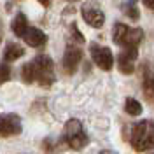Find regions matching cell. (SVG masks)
Segmentation results:
<instances>
[{"mask_svg":"<svg viewBox=\"0 0 154 154\" xmlns=\"http://www.w3.org/2000/svg\"><path fill=\"white\" fill-rule=\"evenodd\" d=\"M70 33H72V42H75V44H82V42H84V35L79 32L75 23L70 25Z\"/></svg>","mask_w":154,"mask_h":154,"instance_id":"obj_17","label":"cell"},{"mask_svg":"<svg viewBox=\"0 0 154 154\" xmlns=\"http://www.w3.org/2000/svg\"><path fill=\"white\" fill-rule=\"evenodd\" d=\"M21 79L25 84L38 82V86L49 88L54 84L56 74H54V61L46 54H38L32 61L21 67Z\"/></svg>","mask_w":154,"mask_h":154,"instance_id":"obj_1","label":"cell"},{"mask_svg":"<svg viewBox=\"0 0 154 154\" xmlns=\"http://www.w3.org/2000/svg\"><path fill=\"white\" fill-rule=\"evenodd\" d=\"M0 35H2V33H0Z\"/></svg>","mask_w":154,"mask_h":154,"instance_id":"obj_22","label":"cell"},{"mask_svg":"<svg viewBox=\"0 0 154 154\" xmlns=\"http://www.w3.org/2000/svg\"><path fill=\"white\" fill-rule=\"evenodd\" d=\"M123 12L131 21H138L140 19V11L137 7V0H128L126 4H123Z\"/></svg>","mask_w":154,"mask_h":154,"instance_id":"obj_14","label":"cell"},{"mask_svg":"<svg viewBox=\"0 0 154 154\" xmlns=\"http://www.w3.org/2000/svg\"><path fill=\"white\" fill-rule=\"evenodd\" d=\"M89 54H91V60L95 61V65L100 70H103V72H110L112 70V67H114V54H112V51L109 48L93 42L89 46Z\"/></svg>","mask_w":154,"mask_h":154,"instance_id":"obj_5","label":"cell"},{"mask_svg":"<svg viewBox=\"0 0 154 154\" xmlns=\"http://www.w3.org/2000/svg\"><path fill=\"white\" fill-rule=\"evenodd\" d=\"M142 93L149 103H154V70L149 63L142 65Z\"/></svg>","mask_w":154,"mask_h":154,"instance_id":"obj_10","label":"cell"},{"mask_svg":"<svg viewBox=\"0 0 154 154\" xmlns=\"http://www.w3.org/2000/svg\"><path fill=\"white\" fill-rule=\"evenodd\" d=\"M23 130L18 114H0V137H14Z\"/></svg>","mask_w":154,"mask_h":154,"instance_id":"obj_9","label":"cell"},{"mask_svg":"<svg viewBox=\"0 0 154 154\" xmlns=\"http://www.w3.org/2000/svg\"><path fill=\"white\" fill-rule=\"evenodd\" d=\"M112 40L121 48H138L140 42L144 40V30L131 28L125 23H114Z\"/></svg>","mask_w":154,"mask_h":154,"instance_id":"obj_3","label":"cell"},{"mask_svg":"<svg viewBox=\"0 0 154 154\" xmlns=\"http://www.w3.org/2000/svg\"><path fill=\"white\" fill-rule=\"evenodd\" d=\"M21 56H25V49L21 48L18 42H9V44L5 46V49H4V54H2V58H4L5 63L16 61V60H19Z\"/></svg>","mask_w":154,"mask_h":154,"instance_id":"obj_12","label":"cell"},{"mask_svg":"<svg viewBox=\"0 0 154 154\" xmlns=\"http://www.w3.org/2000/svg\"><path fill=\"white\" fill-rule=\"evenodd\" d=\"M38 2H40V4H42L44 7H48L49 4H51V0H38Z\"/></svg>","mask_w":154,"mask_h":154,"instance_id":"obj_19","label":"cell"},{"mask_svg":"<svg viewBox=\"0 0 154 154\" xmlns=\"http://www.w3.org/2000/svg\"><path fill=\"white\" fill-rule=\"evenodd\" d=\"M67 2H77V0H67Z\"/></svg>","mask_w":154,"mask_h":154,"instance_id":"obj_21","label":"cell"},{"mask_svg":"<svg viewBox=\"0 0 154 154\" xmlns=\"http://www.w3.org/2000/svg\"><path fill=\"white\" fill-rule=\"evenodd\" d=\"M138 58V48H123V51L117 54V68L121 74L130 75L135 70V61Z\"/></svg>","mask_w":154,"mask_h":154,"instance_id":"obj_8","label":"cell"},{"mask_svg":"<svg viewBox=\"0 0 154 154\" xmlns=\"http://www.w3.org/2000/svg\"><path fill=\"white\" fill-rule=\"evenodd\" d=\"M28 28V21H26V16L23 14V12H18L14 19H12V23H11V30H12V33L16 35V37H23L25 35V32Z\"/></svg>","mask_w":154,"mask_h":154,"instance_id":"obj_13","label":"cell"},{"mask_svg":"<svg viewBox=\"0 0 154 154\" xmlns=\"http://www.w3.org/2000/svg\"><path fill=\"white\" fill-rule=\"evenodd\" d=\"M12 77V70L7 63H0V84H5Z\"/></svg>","mask_w":154,"mask_h":154,"instance_id":"obj_16","label":"cell"},{"mask_svg":"<svg viewBox=\"0 0 154 154\" xmlns=\"http://www.w3.org/2000/svg\"><path fill=\"white\" fill-rule=\"evenodd\" d=\"M81 60H82V51H81V48H79V44H75V42L70 40V44H68L67 49H65L63 60H61V65H63V70H65L67 75L75 74L77 67H79V63H81Z\"/></svg>","mask_w":154,"mask_h":154,"instance_id":"obj_6","label":"cell"},{"mask_svg":"<svg viewBox=\"0 0 154 154\" xmlns=\"http://www.w3.org/2000/svg\"><path fill=\"white\" fill-rule=\"evenodd\" d=\"M63 142L70 149H74V151H81V149H84L88 145L89 138H88V135L79 119H68L67 123H65V128H63Z\"/></svg>","mask_w":154,"mask_h":154,"instance_id":"obj_4","label":"cell"},{"mask_svg":"<svg viewBox=\"0 0 154 154\" xmlns=\"http://www.w3.org/2000/svg\"><path fill=\"white\" fill-rule=\"evenodd\" d=\"M100 154H117V152H114V151H102Z\"/></svg>","mask_w":154,"mask_h":154,"instance_id":"obj_20","label":"cell"},{"mask_svg":"<svg viewBox=\"0 0 154 154\" xmlns=\"http://www.w3.org/2000/svg\"><path fill=\"white\" fill-rule=\"evenodd\" d=\"M130 144L137 152H145L154 149V121L144 119L131 126Z\"/></svg>","mask_w":154,"mask_h":154,"instance_id":"obj_2","label":"cell"},{"mask_svg":"<svg viewBox=\"0 0 154 154\" xmlns=\"http://www.w3.org/2000/svg\"><path fill=\"white\" fill-rule=\"evenodd\" d=\"M125 112L128 116H140L142 114V103L138 100H135V98H126Z\"/></svg>","mask_w":154,"mask_h":154,"instance_id":"obj_15","label":"cell"},{"mask_svg":"<svg viewBox=\"0 0 154 154\" xmlns=\"http://www.w3.org/2000/svg\"><path fill=\"white\" fill-rule=\"evenodd\" d=\"M142 4H144L147 9H151V11H154V0H142Z\"/></svg>","mask_w":154,"mask_h":154,"instance_id":"obj_18","label":"cell"},{"mask_svg":"<svg viewBox=\"0 0 154 154\" xmlns=\"http://www.w3.org/2000/svg\"><path fill=\"white\" fill-rule=\"evenodd\" d=\"M81 16H82V19L86 21L89 26H93V28H102L103 23H105V14H103V11L100 9L96 4H93V2H86V4L81 7Z\"/></svg>","mask_w":154,"mask_h":154,"instance_id":"obj_7","label":"cell"},{"mask_svg":"<svg viewBox=\"0 0 154 154\" xmlns=\"http://www.w3.org/2000/svg\"><path fill=\"white\" fill-rule=\"evenodd\" d=\"M21 38L28 44L30 48H42V46H46V42H48V35H46L42 30L33 28V26H28L26 32H25V35Z\"/></svg>","mask_w":154,"mask_h":154,"instance_id":"obj_11","label":"cell"}]
</instances>
